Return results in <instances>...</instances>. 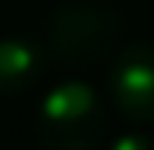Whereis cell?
Returning <instances> with one entry per match:
<instances>
[{
	"label": "cell",
	"mask_w": 154,
	"mask_h": 150,
	"mask_svg": "<svg viewBox=\"0 0 154 150\" xmlns=\"http://www.w3.org/2000/svg\"><path fill=\"white\" fill-rule=\"evenodd\" d=\"M122 29L125 22L111 4L68 0L47 14L43 46H47V57H54V64L61 68H93L115 57Z\"/></svg>",
	"instance_id": "1"
},
{
	"label": "cell",
	"mask_w": 154,
	"mask_h": 150,
	"mask_svg": "<svg viewBox=\"0 0 154 150\" xmlns=\"http://www.w3.org/2000/svg\"><path fill=\"white\" fill-rule=\"evenodd\" d=\"M108 132V107L90 82H57L36 107L39 150H97Z\"/></svg>",
	"instance_id": "2"
},
{
	"label": "cell",
	"mask_w": 154,
	"mask_h": 150,
	"mask_svg": "<svg viewBox=\"0 0 154 150\" xmlns=\"http://www.w3.org/2000/svg\"><path fill=\"white\" fill-rule=\"evenodd\" d=\"M108 97L129 122H154V43H129L115 50L108 68Z\"/></svg>",
	"instance_id": "3"
},
{
	"label": "cell",
	"mask_w": 154,
	"mask_h": 150,
	"mask_svg": "<svg viewBox=\"0 0 154 150\" xmlns=\"http://www.w3.org/2000/svg\"><path fill=\"white\" fill-rule=\"evenodd\" d=\"M47 72V46L25 32L0 36V97H22Z\"/></svg>",
	"instance_id": "4"
},
{
	"label": "cell",
	"mask_w": 154,
	"mask_h": 150,
	"mask_svg": "<svg viewBox=\"0 0 154 150\" xmlns=\"http://www.w3.org/2000/svg\"><path fill=\"white\" fill-rule=\"evenodd\" d=\"M108 150H154V136H147V132H122L118 140H111Z\"/></svg>",
	"instance_id": "5"
}]
</instances>
